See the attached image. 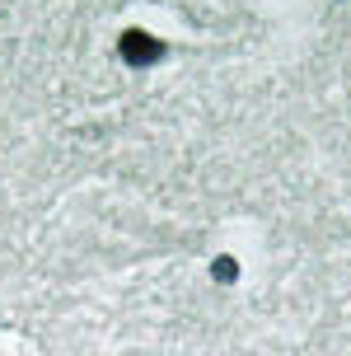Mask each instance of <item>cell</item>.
I'll return each mask as SVG.
<instances>
[{
	"mask_svg": "<svg viewBox=\"0 0 351 356\" xmlns=\"http://www.w3.org/2000/svg\"><path fill=\"white\" fill-rule=\"evenodd\" d=\"M122 52H126V61H155L159 52H164V47H159L155 38H145V33H136V29H131V33H122Z\"/></svg>",
	"mask_w": 351,
	"mask_h": 356,
	"instance_id": "cell-1",
	"label": "cell"
}]
</instances>
